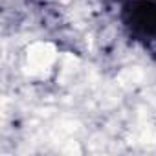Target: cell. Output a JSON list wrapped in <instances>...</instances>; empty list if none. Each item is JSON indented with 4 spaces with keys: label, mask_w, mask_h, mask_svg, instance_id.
I'll return each mask as SVG.
<instances>
[{
    "label": "cell",
    "mask_w": 156,
    "mask_h": 156,
    "mask_svg": "<svg viewBox=\"0 0 156 156\" xmlns=\"http://www.w3.org/2000/svg\"><path fill=\"white\" fill-rule=\"evenodd\" d=\"M123 35L156 59V0H114Z\"/></svg>",
    "instance_id": "obj_1"
}]
</instances>
